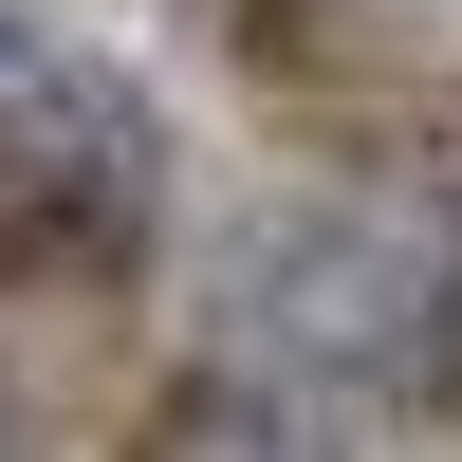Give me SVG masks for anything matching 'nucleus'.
<instances>
[{
    "label": "nucleus",
    "mask_w": 462,
    "mask_h": 462,
    "mask_svg": "<svg viewBox=\"0 0 462 462\" xmlns=\"http://www.w3.org/2000/svg\"><path fill=\"white\" fill-rule=\"evenodd\" d=\"M130 222H148V111H130V74L0 0V296L111 259Z\"/></svg>",
    "instance_id": "f257e3e1"
}]
</instances>
